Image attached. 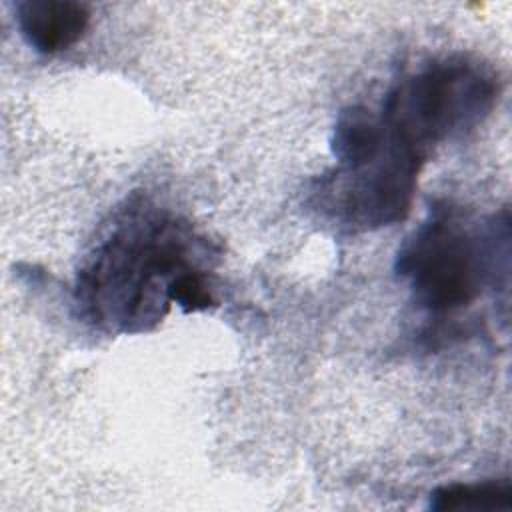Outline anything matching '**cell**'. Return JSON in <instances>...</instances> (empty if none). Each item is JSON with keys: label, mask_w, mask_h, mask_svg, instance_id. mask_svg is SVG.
<instances>
[{"label": "cell", "mask_w": 512, "mask_h": 512, "mask_svg": "<svg viewBox=\"0 0 512 512\" xmlns=\"http://www.w3.org/2000/svg\"><path fill=\"white\" fill-rule=\"evenodd\" d=\"M192 236L162 214L132 212L78 274L76 300L88 318L120 332H142L164 318L174 280L196 268Z\"/></svg>", "instance_id": "6da1fadb"}, {"label": "cell", "mask_w": 512, "mask_h": 512, "mask_svg": "<svg viewBox=\"0 0 512 512\" xmlns=\"http://www.w3.org/2000/svg\"><path fill=\"white\" fill-rule=\"evenodd\" d=\"M14 14L28 46L46 56L72 48L90 26V8L74 0H22Z\"/></svg>", "instance_id": "5b68a950"}, {"label": "cell", "mask_w": 512, "mask_h": 512, "mask_svg": "<svg viewBox=\"0 0 512 512\" xmlns=\"http://www.w3.org/2000/svg\"><path fill=\"white\" fill-rule=\"evenodd\" d=\"M508 240V214L480 234L458 210L440 206L402 244L396 272L408 282L418 306L448 314L472 304L498 272L508 274Z\"/></svg>", "instance_id": "7a4b0ae2"}, {"label": "cell", "mask_w": 512, "mask_h": 512, "mask_svg": "<svg viewBox=\"0 0 512 512\" xmlns=\"http://www.w3.org/2000/svg\"><path fill=\"white\" fill-rule=\"evenodd\" d=\"M422 164L424 158L386 128L382 150L362 164L336 168L320 186V196L350 226H392L410 212Z\"/></svg>", "instance_id": "277c9868"}, {"label": "cell", "mask_w": 512, "mask_h": 512, "mask_svg": "<svg viewBox=\"0 0 512 512\" xmlns=\"http://www.w3.org/2000/svg\"><path fill=\"white\" fill-rule=\"evenodd\" d=\"M434 510H508L512 486L508 480L440 486L430 496Z\"/></svg>", "instance_id": "8992f818"}, {"label": "cell", "mask_w": 512, "mask_h": 512, "mask_svg": "<svg viewBox=\"0 0 512 512\" xmlns=\"http://www.w3.org/2000/svg\"><path fill=\"white\" fill-rule=\"evenodd\" d=\"M496 100V72L478 58L452 54L402 78L388 92L380 118L426 160L434 146L482 124Z\"/></svg>", "instance_id": "3957f363"}]
</instances>
